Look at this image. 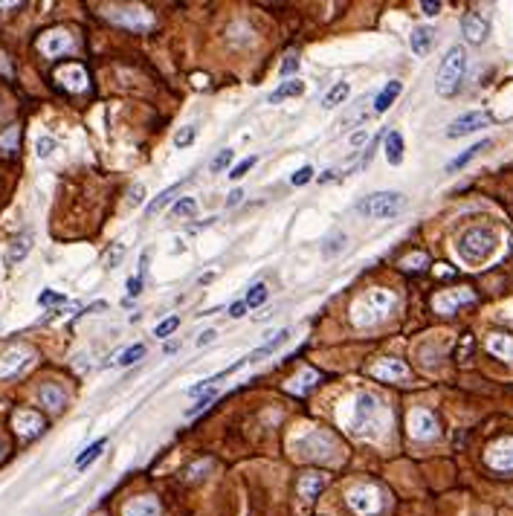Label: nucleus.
<instances>
[{
    "instance_id": "obj_1",
    "label": "nucleus",
    "mask_w": 513,
    "mask_h": 516,
    "mask_svg": "<svg viewBox=\"0 0 513 516\" xmlns=\"http://www.w3.org/2000/svg\"><path fill=\"white\" fill-rule=\"evenodd\" d=\"M336 418H339L342 429H348L351 435L366 438V441H380L389 426V415L383 412L380 401L368 392H357V395L346 398L336 409Z\"/></svg>"
},
{
    "instance_id": "obj_2",
    "label": "nucleus",
    "mask_w": 513,
    "mask_h": 516,
    "mask_svg": "<svg viewBox=\"0 0 513 516\" xmlns=\"http://www.w3.org/2000/svg\"><path fill=\"white\" fill-rule=\"evenodd\" d=\"M395 302H398V296H395L392 290L374 287V290L363 293L357 302L351 305V322H354L357 328H371V325L383 322V319L392 314Z\"/></svg>"
},
{
    "instance_id": "obj_3",
    "label": "nucleus",
    "mask_w": 513,
    "mask_h": 516,
    "mask_svg": "<svg viewBox=\"0 0 513 516\" xmlns=\"http://www.w3.org/2000/svg\"><path fill=\"white\" fill-rule=\"evenodd\" d=\"M467 76V50L461 44H452L447 50V56L441 58V67H438V76H435V91L438 96L450 99L461 91V81Z\"/></svg>"
},
{
    "instance_id": "obj_4",
    "label": "nucleus",
    "mask_w": 513,
    "mask_h": 516,
    "mask_svg": "<svg viewBox=\"0 0 513 516\" xmlns=\"http://www.w3.org/2000/svg\"><path fill=\"white\" fill-rule=\"evenodd\" d=\"M496 244H499V238H496L493 229H487V227H470V229L461 232L455 249H458V255L464 258V262L479 264V262H484V258L493 255Z\"/></svg>"
},
{
    "instance_id": "obj_5",
    "label": "nucleus",
    "mask_w": 513,
    "mask_h": 516,
    "mask_svg": "<svg viewBox=\"0 0 513 516\" xmlns=\"http://www.w3.org/2000/svg\"><path fill=\"white\" fill-rule=\"evenodd\" d=\"M403 206H406V197L400 192H374L357 203V212L371 221H389L403 212Z\"/></svg>"
},
{
    "instance_id": "obj_6",
    "label": "nucleus",
    "mask_w": 513,
    "mask_h": 516,
    "mask_svg": "<svg viewBox=\"0 0 513 516\" xmlns=\"http://www.w3.org/2000/svg\"><path fill=\"white\" fill-rule=\"evenodd\" d=\"M346 499H348V507L360 516H377L383 510V493L374 485H354L346 493Z\"/></svg>"
},
{
    "instance_id": "obj_7",
    "label": "nucleus",
    "mask_w": 513,
    "mask_h": 516,
    "mask_svg": "<svg viewBox=\"0 0 513 516\" xmlns=\"http://www.w3.org/2000/svg\"><path fill=\"white\" fill-rule=\"evenodd\" d=\"M293 450H296V455H302V458H325L328 453H333V438H331L328 433H319V429H314V433L296 438V441H293Z\"/></svg>"
},
{
    "instance_id": "obj_8",
    "label": "nucleus",
    "mask_w": 513,
    "mask_h": 516,
    "mask_svg": "<svg viewBox=\"0 0 513 516\" xmlns=\"http://www.w3.org/2000/svg\"><path fill=\"white\" fill-rule=\"evenodd\" d=\"M406 426H409V435L415 441H432L438 438V420L430 409H412L409 418H406Z\"/></svg>"
},
{
    "instance_id": "obj_9",
    "label": "nucleus",
    "mask_w": 513,
    "mask_h": 516,
    "mask_svg": "<svg viewBox=\"0 0 513 516\" xmlns=\"http://www.w3.org/2000/svg\"><path fill=\"white\" fill-rule=\"evenodd\" d=\"M487 122H490V113H484V110H467V113H461L458 119L450 122L447 137L458 140V137H467V134H476V131H482Z\"/></svg>"
},
{
    "instance_id": "obj_10",
    "label": "nucleus",
    "mask_w": 513,
    "mask_h": 516,
    "mask_svg": "<svg viewBox=\"0 0 513 516\" xmlns=\"http://www.w3.org/2000/svg\"><path fill=\"white\" fill-rule=\"evenodd\" d=\"M32 363V349L26 346H9L6 351H0V377H12L24 371Z\"/></svg>"
},
{
    "instance_id": "obj_11",
    "label": "nucleus",
    "mask_w": 513,
    "mask_h": 516,
    "mask_svg": "<svg viewBox=\"0 0 513 516\" xmlns=\"http://www.w3.org/2000/svg\"><path fill=\"white\" fill-rule=\"evenodd\" d=\"M108 18L128 26V29H151L154 26V18L140 9V6H128V9H108Z\"/></svg>"
},
{
    "instance_id": "obj_12",
    "label": "nucleus",
    "mask_w": 513,
    "mask_h": 516,
    "mask_svg": "<svg viewBox=\"0 0 513 516\" xmlns=\"http://www.w3.org/2000/svg\"><path fill=\"white\" fill-rule=\"evenodd\" d=\"M473 299H476V293H473V290L458 287V290H444V293H438V296L432 299V305H435V311H438V314H455L461 305H470Z\"/></svg>"
},
{
    "instance_id": "obj_13",
    "label": "nucleus",
    "mask_w": 513,
    "mask_h": 516,
    "mask_svg": "<svg viewBox=\"0 0 513 516\" xmlns=\"http://www.w3.org/2000/svg\"><path fill=\"white\" fill-rule=\"evenodd\" d=\"M487 464L493 467V470H499V473H510L513 470V438L507 435V438H499L496 444H490V450H487Z\"/></svg>"
},
{
    "instance_id": "obj_14",
    "label": "nucleus",
    "mask_w": 513,
    "mask_h": 516,
    "mask_svg": "<svg viewBox=\"0 0 513 516\" xmlns=\"http://www.w3.org/2000/svg\"><path fill=\"white\" fill-rule=\"evenodd\" d=\"M461 32L470 44H482V41H487V35H490V24L479 12H467L461 18Z\"/></svg>"
},
{
    "instance_id": "obj_15",
    "label": "nucleus",
    "mask_w": 513,
    "mask_h": 516,
    "mask_svg": "<svg viewBox=\"0 0 513 516\" xmlns=\"http://www.w3.org/2000/svg\"><path fill=\"white\" fill-rule=\"evenodd\" d=\"M368 371H371V377H377V380H389V383H395V380H406V377H409L406 363H403V360H392V357L377 360Z\"/></svg>"
},
{
    "instance_id": "obj_16",
    "label": "nucleus",
    "mask_w": 513,
    "mask_h": 516,
    "mask_svg": "<svg viewBox=\"0 0 513 516\" xmlns=\"http://www.w3.org/2000/svg\"><path fill=\"white\" fill-rule=\"evenodd\" d=\"M38 47H41V53L44 56H50V58H58L61 53H67L70 47H73V38L67 35V32H47L44 38L38 41Z\"/></svg>"
},
{
    "instance_id": "obj_17",
    "label": "nucleus",
    "mask_w": 513,
    "mask_h": 516,
    "mask_svg": "<svg viewBox=\"0 0 513 516\" xmlns=\"http://www.w3.org/2000/svg\"><path fill=\"white\" fill-rule=\"evenodd\" d=\"M12 423H15V429H18L24 438H35V435L44 433V420H41V415H38V412H29V409L15 412Z\"/></svg>"
},
{
    "instance_id": "obj_18",
    "label": "nucleus",
    "mask_w": 513,
    "mask_h": 516,
    "mask_svg": "<svg viewBox=\"0 0 513 516\" xmlns=\"http://www.w3.org/2000/svg\"><path fill=\"white\" fill-rule=\"evenodd\" d=\"M328 485V476H322V473H308V476L299 479V496H302L305 502H314Z\"/></svg>"
},
{
    "instance_id": "obj_19",
    "label": "nucleus",
    "mask_w": 513,
    "mask_h": 516,
    "mask_svg": "<svg viewBox=\"0 0 513 516\" xmlns=\"http://www.w3.org/2000/svg\"><path fill=\"white\" fill-rule=\"evenodd\" d=\"M122 513L125 516H162V507H160V502L154 496H140L134 502H128Z\"/></svg>"
},
{
    "instance_id": "obj_20",
    "label": "nucleus",
    "mask_w": 513,
    "mask_h": 516,
    "mask_svg": "<svg viewBox=\"0 0 513 516\" xmlns=\"http://www.w3.org/2000/svg\"><path fill=\"white\" fill-rule=\"evenodd\" d=\"M400 93H403V81H395V78H392V81L386 84V88H383V91L377 93V99H374V113H386V110L398 102V96H400Z\"/></svg>"
},
{
    "instance_id": "obj_21",
    "label": "nucleus",
    "mask_w": 513,
    "mask_h": 516,
    "mask_svg": "<svg viewBox=\"0 0 513 516\" xmlns=\"http://www.w3.org/2000/svg\"><path fill=\"white\" fill-rule=\"evenodd\" d=\"M487 351H490L493 357H499V360L513 363V336H507V334H490V336H487Z\"/></svg>"
},
{
    "instance_id": "obj_22",
    "label": "nucleus",
    "mask_w": 513,
    "mask_h": 516,
    "mask_svg": "<svg viewBox=\"0 0 513 516\" xmlns=\"http://www.w3.org/2000/svg\"><path fill=\"white\" fill-rule=\"evenodd\" d=\"M403 151H406V145H403L400 131H389L386 140H383V154H386L389 165H400L403 162Z\"/></svg>"
},
{
    "instance_id": "obj_23",
    "label": "nucleus",
    "mask_w": 513,
    "mask_h": 516,
    "mask_svg": "<svg viewBox=\"0 0 513 516\" xmlns=\"http://www.w3.org/2000/svg\"><path fill=\"white\" fill-rule=\"evenodd\" d=\"M432 41H435V32L430 26H415L412 35H409V44H412V53L415 56H426L432 47Z\"/></svg>"
},
{
    "instance_id": "obj_24",
    "label": "nucleus",
    "mask_w": 513,
    "mask_h": 516,
    "mask_svg": "<svg viewBox=\"0 0 513 516\" xmlns=\"http://www.w3.org/2000/svg\"><path fill=\"white\" fill-rule=\"evenodd\" d=\"M58 81L67 91H84L88 88V73H84L81 67H76V64H70V67L58 70Z\"/></svg>"
},
{
    "instance_id": "obj_25",
    "label": "nucleus",
    "mask_w": 513,
    "mask_h": 516,
    "mask_svg": "<svg viewBox=\"0 0 513 516\" xmlns=\"http://www.w3.org/2000/svg\"><path fill=\"white\" fill-rule=\"evenodd\" d=\"M38 401L44 406H50V409H61L67 403V392L61 389V386H56V383H47V386H41Z\"/></svg>"
},
{
    "instance_id": "obj_26",
    "label": "nucleus",
    "mask_w": 513,
    "mask_h": 516,
    "mask_svg": "<svg viewBox=\"0 0 513 516\" xmlns=\"http://www.w3.org/2000/svg\"><path fill=\"white\" fill-rule=\"evenodd\" d=\"M305 93V81H299V78H290V81H281L279 88L270 93V105H279L281 99H290V96H302Z\"/></svg>"
},
{
    "instance_id": "obj_27",
    "label": "nucleus",
    "mask_w": 513,
    "mask_h": 516,
    "mask_svg": "<svg viewBox=\"0 0 513 516\" xmlns=\"http://www.w3.org/2000/svg\"><path fill=\"white\" fill-rule=\"evenodd\" d=\"M316 383H319V374H316L314 368H305L302 374L293 377V380L287 383V392H290V395H305L308 389H314Z\"/></svg>"
},
{
    "instance_id": "obj_28",
    "label": "nucleus",
    "mask_w": 513,
    "mask_h": 516,
    "mask_svg": "<svg viewBox=\"0 0 513 516\" xmlns=\"http://www.w3.org/2000/svg\"><path fill=\"white\" fill-rule=\"evenodd\" d=\"M490 145H493L490 140H482V143H476V145H470L464 154H458V157H452V160L447 162V171H458V168H464L470 160H476V157H479L484 148H490Z\"/></svg>"
},
{
    "instance_id": "obj_29",
    "label": "nucleus",
    "mask_w": 513,
    "mask_h": 516,
    "mask_svg": "<svg viewBox=\"0 0 513 516\" xmlns=\"http://www.w3.org/2000/svg\"><path fill=\"white\" fill-rule=\"evenodd\" d=\"M348 96H351V84H348V81H336V84H333V88H331V91L325 93L322 105H325L328 110H333L336 105H342V102H346Z\"/></svg>"
},
{
    "instance_id": "obj_30",
    "label": "nucleus",
    "mask_w": 513,
    "mask_h": 516,
    "mask_svg": "<svg viewBox=\"0 0 513 516\" xmlns=\"http://www.w3.org/2000/svg\"><path fill=\"white\" fill-rule=\"evenodd\" d=\"M29 249H32V238H29V235L15 238V241L9 244V249H6V264H18V262H24Z\"/></svg>"
},
{
    "instance_id": "obj_31",
    "label": "nucleus",
    "mask_w": 513,
    "mask_h": 516,
    "mask_svg": "<svg viewBox=\"0 0 513 516\" xmlns=\"http://www.w3.org/2000/svg\"><path fill=\"white\" fill-rule=\"evenodd\" d=\"M287 336H290V331H287V328H284V331H279V334H276L270 342H264L261 349H255V351H249V354H247V357H249V363H255V360H261V357L273 354L279 346H284V342H287Z\"/></svg>"
},
{
    "instance_id": "obj_32",
    "label": "nucleus",
    "mask_w": 513,
    "mask_h": 516,
    "mask_svg": "<svg viewBox=\"0 0 513 516\" xmlns=\"http://www.w3.org/2000/svg\"><path fill=\"white\" fill-rule=\"evenodd\" d=\"M105 444H108V441H105V438H99V441H93V444H90V447H88V450H84V453H81V455H78V458H76V467H78V470H84V467H90V464H93V461H96V458H99V455H102V450H105Z\"/></svg>"
},
{
    "instance_id": "obj_33",
    "label": "nucleus",
    "mask_w": 513,
    "mask_h": 516,
    "mask_svg": "<svg viewBox=\"0 0 513 516\" xmlns=\"http://www.w3.org/2000/svg\"><path fill=\"white\" fill-rule=\"evenodd\" d=\"M267 296H270V290H267V284L264 282H259V284H252L249 290H247V308H261L264 302H267Z\"/></svg>"
},
{
    "instance_id": "obj_34",
    "label": "nucleus",
    "mask_w": 513,
    "mask_h": 516,
    "mask_svg": "<svg viewBox=\"0 0 513 516\" xmlns=\"http://www.w3.org/2000/svg\"><path fill=\"white\" fill-rule=\"evenodd\" d=\"M145 351H148V349L142 346V342H137V346H131V349H125V351L119 354L116 366H134L137 360H142V357H145Z\"/></svg>"
},
{
    "instance_id": "obj_35",
    "label": "nucleus",
    "mask_w": 513,
    "mask_h": 516,
    "mask_svg": "<svg viewBox=\"0 0 513 516\" xmlns=\"http://www.w3.org/2000/svg\"><path fill=\"white\" fill-rule=\"evenodd\" d=\"M232 160H235V151H232V148H221V151L215 154V160L209 162V171H212V175H221V171H224Z\"/></svg>"
},
{
    "instance_id": "obj_36",
    "label": "nucleus",
    "mask_w": 513,
    "mask_h": 516,
    "mask_svg": "<svg viewBox=\"0 0 513 516\" xmlns=\"http://www.w3.org/2000/svg\"><path fill=\"white\" fill-rule=\"evenodd\" d=\"M177 192H180V183H177V186H168L165 192H160V195H157V197L148 203V209H145V212H148V215H157V212H160V209H162V206H165L171 197H175Z\"/></svg>"
},
{
    "instance_id": "obj_37",
    "label": "nucleus",
    "mask_w": 513,
    "mask_h": 516,
    "mask_svg": "<svg viewBox=\"0 0 513 516\" xmlns=\"http://www.w3.org/2000/svg\"><path fill=\"white\" fill-rule=\"evenodd\" d=\"M195 137H197V125H195V122H192V125H183L180 131L175 134V145H177V148H189V145L195 143Z\"/></svg>"
},
{
    "instance_id": "obj_38",
    "label": "nucleus",
    "mask_w": 513,
    "mask_h": 516,
    "mask_svg": "<svg viewBox=\"0 0 513 516\" xmlns=\"http://www.w3.org/2000/svg\"><path fill=\"white\" fill-rule=\"evenodd\" d=\"M171 212H175L177 218H195V212H197V200H195V197H180Z\"/></svg>"
},
{
    "instance_id": "obj_39",
    "label": "nucleus",
    "mask_w": 513,
    "mask_h": 516,
    "mask_svg": "<svg viewBox=\"0 0 513 516\" xmlns=\"http://www.w3.org/2000/svg\"><path fill=\"white\" fill-rule=\"evenodd\" d=\"M180 328V316H168V319H162L157 328H154V336H160V339H165V336H171Z\"/></svg>"
},
{
    "instance_id": "obj_40",
    "label": "nucleus",
    "mask_w": 513,
    "mask_h": 516,
    "mask_svg": "<svg viewBox=\"0 0 513 516\" xmlns=\"http://www.w3.org/2000/svg\"><path fill=\"white\" fill-rule=\"evenodd\" d=\"M426 264H430V258H426L423 252H412V255H406L403 262H400L403 270H423Z\"/></svg>"
},
{
    "instance_id": "obj_41",
    "label": "nucleus",
    "mask_w": 513,
    "mask_h": 516,
    "mask_svg": "<svg viewBox=\"0 0 513 516\" xmlns=\"http://www.w3.org/2000/svg\"><path fill=\"white\" fill-rule=\"evenodd\" d=\"M53 151H56V140H53V137H38V143H35V154H38L41 160H47Z\"/></svg>"
},
{
    "instance_id": "obj_42",
    "label": "nucleus",
    "mask_w": 513,
    "mask_h": 516,
    "mask_svg": "<svg viewBox=\"0 0 513 516\" xmlns=\"http://www.w3.org/2000/svg\"><path fill=\"white\" fill-rule=\"evenodd\" d=\"M215 398H218V392H215V389H206V392H203V398H200V401H197V403H195V406H192V409H189L186 415H189V418L200 415V412H203V409H206V406H209L212 401H215Z\"/></svg>"
},
{
    "instance_id": "obj_43",
    "label": "nucleus",
    "mask_w": 513,
    "mask_h": 516,
    "mask_svg": "<svg viewBox=\"0 0 513 516\" xmlns=\"http://www.w3.org/2000/svg\"><path fill=\"white\" fill-rule=\"evenodd\" d=\"M311 180H314V168H311V165H302L299 171H293V177H290L293 186H305V183H311Z\"/></svg>"
},
{
    "instance_id": "obj_44",
    "label": "nucleus",
    "mask_w": 513,
    "mask_h": 516,
    "mask_svg": "<svg viewBox=\"0 0 513 516\" xmlns=\"http://www.w3.org/2000/svg\"><path fill=\"white\" fill-rule=\"evenodd\" d=\"M255 162H259V157H247V160H241V162H238V165L229 171V177H232V180H241V177L247 175V171H249Z\"/></svg>"
},
{
    "instance_id": "obj_45",
    "label": "nucleus",
    "mask_w": 513,
    "mask_h": 516,
    "mask_svg": "<svg viewBox=\"0 0 513 516\" xmlns=\"http://www.w3.org/2000/svg\"><path fill=\"white\" fill-rule=\"evenodd\" d=\"M142 200H145V186L137 183L131 192H128V203H131V206H142Z\"/></svg>"
},
{
    "instance_id": "obj_46",
    "label": "nucleus",
    "mask_w": 513,
    "mask_h": 516,
    "mask_svg": "<svg viewBox=\"0 0 513 516\" xmlns=\"http://www.w3.org/2000/svg\"><path fill=\"white\" fill-rule=\"evenodd\" d=\"M342 247H346V235H333V238L328 241V247H325L322 252H325V255H336V252H339Z\"/></svg>"
},
{
    "instance_id": "obj_47",
    "label": "nucleus",
    "mask_w": 513,
    "mask_h": 516,
    "mask_svg": "<svg viewBox=\"0 0 513 516\" xmlns=\"http://www.w3.org/2000/svg\"><path fill=\"white\" fill-rule=\"evenodd\" d=\"M299 70V56H284V61H281V76H293Z\"/></svg>"
},
{
    "instance_id": "obj_48",
    "label": "nucleus",
    "mask_w": 513,
    "mask_h": 516,
    "mask_svg": "<svg viewBox=\"0 0 513 516\" xmlns=\"http://www.w3.org/2000/svg\"><path fill=\"white\" fill-rule=\"evenodd\" d=\"M38 302H41V305H56V302H64V296H61V293H53V290H44V293L38 296Z\"/></svg>"
},
{
    "instance_id": "obj_49",
    "label": "nucleus",
    "mask_w": 513,
    "mask_h": 516,
    "mask_svg": "<svg viewBox=\"0 0 513 516\" xmlns=\"http://www.w3.org/2000/svg\"><path fill=\"white\" fill-rule=\"evenodd\" d=\"M142 293V276L128 279V296H140Z\"/></svg>"
},
{
    "instance_id": "obj_50",
    "label": "nucleus",
    "mask_w": 513,
    "mask_h": 516,
    "mask_svg": "<svg viewBox=\"0 0 513 516\" xmlns=\"http://www.w3.org/2000/svg\"><path fill=\"white\" fill-rule=\"evenodd\" d=\"M420 9H423V15H426V18H435V15L441 12V4H432V0H423Z\"/></svg>"
},
{
    "instance_id": "obj_51",
    "label": "nucleus",
    "mask_w": 513,
    "mask_h": 516,
    "mask_svg": "<svg viewBox=\"0 0 513 516\" xmlns=\"http://www.w3.org/2000/svg\"><path fill=\"white\" fill-rule=\"evenodd\" d=\"M122 255H125V247H122V244H116V247H113V252L108 255V267H116Z\"/></svg>"
},
{
    "instance_id": "obj_52",
    "label": "nucleus",
    "mask_w": 513,
    "mask_h": 516,
    "mask_svg": "<svg viewBox=\"0 0 513 516\" xmlns=\"http://www.w3.org/2000/svg\"><path fill=\"white\" fill-rule=\"evenodd\" d=\"M215 336H218V331H203L200 336H197V346L203 349V346H212V342H215Z\"/></svg>"
},
{
    "instance_id": "obj_53",
    "label": "nucleus",
    "mask_w": 513,
    "mask_h": 516,
    "mask_svg": "<svg viewBox=\"0 0 513 516\" xmlns=\"http://www.w3.org/2000/svg\"><path fill=\"white\" fill-rule=\"evenodd\" d=\"M15 140H18V128H12V131H9V137H4V140H0V151H4V148H12V145H15Z\"/></svg>"
},
{
    "instance_id": "obj_54",
    "label": "nucleus",
    "mask_w": 513,
    "mask_h": 516,
    "mask_svg": "<svg viewBox=\"0 0 513 516\" xmlns=\"http://www.w3.org/2000/svg\"><path fill=\"white\" fill-rule=\"evenodd\" d=\"M244 314H247V302H235V305L229 308V316H232V319H241Z\"/></svg>"
},
{
    "instance_id": "obj_55",
    "label": "nucleus",
    "mask_w": 513,
    "mask_h": 516,
    "mask_svg": "<svg viewBox=\"0 0 513 516\" xmlns=\"http://www.w3.org/2000/svg\"><path fill=\"white\" fill-rule=\"evenodd\" d=\"M206 470H209V461H197V464L189 470V476H192V479H200L197 473H206Z\"/></svg>"
},
{
    "instance_id": "obj_56",
    "label": "nucleus",
    "mask_w": 513,
    "mask_h": 516,
    "mask_svg": "<svg viewBox=\"0 0 513 516\" xmlns=\"http://www.w3.org/2000/svg\"><path fill=\"white\" fill-rule=\"evenodd\" d=\"M366 140H368V131H366V128H363V131H357V134H351V145H354V148L363 145Z\"/></svg>"
},
{
    "instance_id": "obj_57",
    "label": "nucleus",
    "mask_w": 513,
    "mask_h": 516,
    "mask_svg": "<svg viewBox=\"0 0 513 516\" xmlns=\"http://www.w3.org/2000/svg\"><path fill=\"white\" fill-rule=\"evenodd\" d=\"M241 197H244V192H241V189H235V192L227 197V206H229V209H232V206H238V203H241Z\"/></svg>"
}]
</instances>
